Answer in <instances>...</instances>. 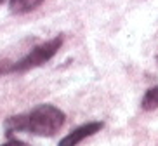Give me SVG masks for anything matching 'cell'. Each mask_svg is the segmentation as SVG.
<instances>
[{
	"label": "cell",
	"instance_id": "obj_7",
	"mask_svg": "<svg viewBox=\"0 0 158 146\" xmlns=\"http://www.w3.org/2000/svg\"><path fill=\"white\" fill-rule=\"evenodd\" d=\"M0 146H28V144L23 143V141H18V139H12V141H7V143H4V144H0Z\"/></svg>",
	"mask_w": 158,
	"mask_h": 146
},
{
	"label": "cell",
	"instance_id": "obj_1",
	"mask_svg": "<svg viewBox=\"0 0 158 146\" xmlns=\"http://www.w3.org/2000/svg\"><path fill=\"white\" fill-rule=\"evenodd\" d=\"M66 115L54 104H38L30 111L19 115H12L5 120V131L12 132H26L40 137H51L64 125Z\"/></svg>",
	"mask_w": 158,
	"mask_h": 146
},
{
	"label": "cell",
	"instance_id": "obj_2",
	"mask_svg": "<svg viewBox=\"0 0 158 146\" xmlns=\"http://www.w3.org/2000/svg\"><path fill=\"white\" fill-rule=\"evenodd\" d=\"M63 45V37L57 35V37L51 38V40H47V42L40 44L37 47H33L31 51L23 56L19 61L12 63V70L10 73H26V71L33 70V68H38V66H42L44 63L51 61L52 57L57 54V51L61 49Z\"/></svg>",
	"mask_w": 158,
	"mask_h": 146
},
{
	"label": "cell",
	"instance_id": "obj_8",
	"mask_svg": "<svg viewBox=\"0 0 158 146\" xmlns=\"http://www.w3.org/2000/svg\"><path fill=\"white\" fill-rule=\"evenodd\" d=\"M4 2H5V0H0V5H2V4H4Z\"/></svg>",
	"mask_w": 158,
	"mask_h": 146
},
{
	"label": "cell",
	"instance_id": "obj_6",
	"mask_svg": "<svg viewBox=\"0 0 158 146\" xmlns=\"http://www.w3.org/2000/svg\"><path fill=\"white\" fill-rule=\"evenodd\" d=\"M12 70V63L10 61H0V75H7Z\"/></svg>",
	"mask_w": 158,
	"mask_h": 146
},
{
	"label": "cell",
	"instance_id": "obj_5",
	"mask_svg": "<svg viewBox=\"0 0 158 146\" xmlns=\"http://www.w3.org/2000/svg\"><path fill=\"white\" fill-rule=\"evenodd\" d=\"M141 108L146 110V111H151V110L158 108V87H151L144 94L143 101H141Z\"/></svg>",
	"mask_w": 158,
	"mask_h": 146
},
{
	"label": "cell",
	"instance_id": "obj_4",
	"mask_svg": "<svg viewBox=\"0 0 158 146\" xmlns=\"http://www.w3.org/2000/svg\"><path fill=\"white\" fill-rule=\"evenodd\" d=\"M44 0H9V9L12 14H26L31 12Z\"/></svg>",
	"mask_w": 158,
	"mask_h": 146
},
{
	"label": "cell",
	"instance_id": "obj_3",
	"mask_svg": "<svg viewBox=\"0 0 158 146\" xmlns=\"http://www.w3.org/2000/svg\"><path fill=\"white\" fill-rule=\"evenodd\" d=\"M102 125H104L102 122H89V123H84V125L77 127L75 131H71L70 134H66V136L59 141V146H78L80 143L84 141V139H87V137L94 136L96 132L101 131Z\"/></svg>",
	"mask_w": 158,
	"mask_h": 146
}]
</instances>
